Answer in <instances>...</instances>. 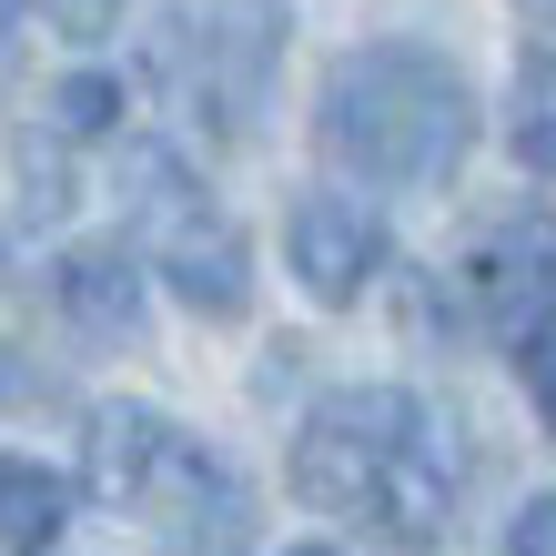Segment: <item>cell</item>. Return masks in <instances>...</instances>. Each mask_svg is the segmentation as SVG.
<instances>
[{"label":"cell","instance_id":"cell-4","mask_svg":"<svg viewBox=\"0 0 556 556\" xmlns=\"http://www.w3.org/2000/svg\"><path fill=\"white\" fill-rule=\"evenodd\" d=\"M122 213H132L152 274L203 324H243L253 314V243H243V223L203 192V173H192L173 142H122Z\"/></svg>","mask_w":556,"mask_h":556},{"label":"cell","instance_id":"cell-2","mask_svg":"<svg viewBox=\"0 0 556 556\" xmlns=\"http://www.w3.org/2000/svg\"><path fill=\"white\" fill-rule=\"evenodd\" d=\"M314 142L334 173L375 192H435L476 152V81L425 41H365L324 72Z\"/></svg>","mask_w":556,"mask_h":556},{"label":"cell","instance_id":"cell-15","mask_svg":"<svg viewBox=\"0 0 556 556\" xmlns=\"http://www.w3.org/2000/svg\"><path fill=\"white\" fill-rule=\"evenodd\" d=\"M506 556H556V496H527V506H516Z\"/></svg>","mask_w":556,"mask_h":556},{"label":"cell","instance_id":"cell-1","mask_svg":"<svg viewBox=\"0 0 556 556\" xmlns=\"http://www.w3.org/2000/svg\"><path fill=\"white\" fill-rule=\"evenodd\" d=\"M455 435L405 384H334L293 435V496L314 516H354L384 546H435L455 516Z\"/></svg>","mask_w":556,"mask_h":556},{"label":"cell","instance_id":"cell-3","mask_svg":"<svg viewBox=\"0 0 556 556\" xmlns=\"http://www.w3.org/2000/svg\"><path fill=\"white\" fill-rule=\"evenodd\" d=\"M283 41H293L283 0H182L142 30V81L182 112V132H203L213 152H243L264 132Z\"/></svg>","mask_w":556,"mask_h":556},{"label":"cell","instance_id":"cell-13","mask_svg":"<svg viewBox=\"0 0 556 556\" xmlns=\"http://www.w3.org/2000/svg\"><path fill=\"white\" fill-rule=\"evenodd\" d=\"M516 384H527V405H536V425L556 435V304L516 334Z\"/></svg>","mask_w":556,"mask_h":556},{"label":"cell","instance_id":"cell-8","mask_svg":"<svg viewBox=\"0 0 556 556\" xmlns=\"http://www.w3.org/2000/svg\"><path fill=\"white\" fill-rule=\"evenodd\" d=\"M51 304L61 324H72L81 344H142V324H152V293H142V264L122 243H72L61 253V274H51Z\"/></svg>","mask_w":556,"mask_h":556},{"label":"cell","instance_id":"cell-9","mask_svg":"<svg viewBox=\"0 0 556 556\" xmlns=\"http://www.w3.org/2000/svg\"><path fill=\"white\" fill-rule=\"evenodd\" d=\"M173 435L182 425L152 415V405H91V425H81V485L102 506H142V485H152V466H162Z\"/></svg>","mask_w":556,"mask_h":556},{"label":"cell","instance_id":"cell-16","mask_svg":"<svg viewBox=\"0 0 556 556\" xmlns=\"http://www.w3.org/2000/svg\"><path fill=\"white\" fill-rule=\"evenodd\" d=\"M516 11H527V21L546 30V51H556V0H516Z\"/></svg>","mask_w":556,"mask_h":556},{"label":"cell","instance_id":"cell-6","mask_svg":"<svg viewBox=\"0 0 556 556\" xmlns=\"http://www.w3.org/2000/svg\"><path fill=\"white\" fill-rule=\"evenodd\" d=\"M283 264L314 304H354L384 274V213L354 203V192H293L283 213Z\"/></svg>","mask_w":556,"mask_h":556},{"label":"cell","instance_id":"cell-17","mask_svg":"<svg viewBox=\"0 0 556 556\" xmlns=\"http://www.w3.org/2000/svg\"><path fill=\"white\" fill-rule=\"evenodd\" d=\"M11 30H21V0H0V51H11Z\"/></svg>","mask_w":556,"mask_h":556},{"label":"cell","instance_id":"cell-18","mask_svg":"<svg viewBox=\"0 0 556 556\" xmlns=\"http://www.w3.org/2000/svg\"><path fill=\"white\" fill-rule=\"evenodd\" d=\"M283 556H334V546H283Z\"/></svg>","mask_w":556,"mask_h":556},{"label":"cell","instance_id":"cell-10","mask_svg":"<svg viewBox=\"0 0 556 556\" xmlns=\"http://www.w3.org/2000/svg\"><path fill=\"white\" fill-rule=\"evenodd\" d=\"M61 527H72V476L0 455V556H51Z\"/></svg>","mask_w":556,"mask_h":556},{"label":"cell","instance_id":"cell-12","mask_svg":"<svg viewBox=\"0 0 556 556\" xmlns=\"http://www.w3.org/2000/svg\"><path fill=\"white\" fill-rule=\"evenodd\" d=\"M112 122H122V81H102V72L51 81V132H61V142H102Z\"/></svg>","mask_w":556,"mask_h":556},{"label":"cell","instance_id":"cell-19","mask_svg":"<svg viewBox=\"0 0 556 556\" xmlns=\"http://www.w3.org/2000/svg\"><path fill=\"white\" fill-rule=\"evenodd\" d=\"M0 384H11V354H0Z\"/></svg>","mask_w":556,"mask_h":556},{"label":"cell","instance_id":"cell-5","mask_svg":"<svg viewBox=\"0 0 556 556\" xmlns=\"http://www.w3.org/2000/svg\"><path fill=\"white\" fill-rule=\"evenodd\" d=\"M132 516L162 527V556H253V485L223 466L203 435L162 445V466H152Z\"/></svg>","mask_w":556,"mask_h":556},{"label":"cell","instance_id":"cell-11","mask_svg":"<svg viewBox=\"0 0 556 556\" xmlns=\"http://www.w3.org/2000/svg\"><path fill=\"white\" fill-rule=\"evenodd\" d=\"M506 142L536 182H556V51H527L516 72V102H506Z\"/></svg>","mask_w":556,"mask_h":556},{"label":"cell","instance_id":"cell-14","mask_svg":"<svg viewBox=\"0 0 556 556\" xmlns=\"http://www.w3.org/2000/svg\"><path fill=\"white\" fill-rule=\"evenodd\" d=\"M41 11H51V30H61V41H112L132 0H41Z\"/></svg>","mask_w":556,"mask_h":556},{"label":"cell","instance_id":"cell-7","mask_svg":"<svg viewBox=\"0 0 556 556\" xmlns=\"http://www.w3.org/2000/svg\"><path fill=\"white\" fill-rule=\"evenodd\" d=\"M455 293L496 324V334L516 344L527 324L556 304V223H536V213H516V223H496L476 253H466V274H455Z\"/></svg>","mask_w":556,"mask_h":556}]
</instances>
